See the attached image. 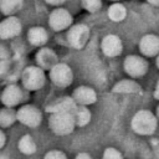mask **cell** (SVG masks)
Wrapping results in <instances>:
<instances>
[{
	"label": "cell",
	"instance_id": "10",
	"mask_svg": "<svg viewBox=\"0 0 159 159\" xmlns=\"http://www.w3.org/2000/svg\"><path fill=\"white\" fill-rule=\"evenodd\" d=\"M72 99L77 106L88 107L97 102V92L89 86H78L72 92Z\"/></svg>",
	"mask_w": 159,
	"mask_h": 159
},
{
	"label": "cell",
	"instance_id": "22",
	"mask_svg": "<svg viewBox=\"0 0 159 159\" xmlns=\"http://www.w3.org/2000/svg\"><path fill=\"white\" fill-rule=\"evenodd\" d=\"M16 111L12 108H0V128H9L16 122Z\"/></svg>",
	"mask_w": 159,
	"mask_h": 159
},
{
	"label": "cell",
	"instance_id": "1",
	"mask_svg": "<svg viewBox=\"0 0 159 159\" xmlns=\"http://www.w3.org/2000/svg\"><path fill=\"white\" fill-rule=\"evenodd\" d=\"M157 125H158V119L155 114L148 109L138 111L130 120L132 130L139 135H152L155 132Z\"/></svg>",
	"mask_w": 159,
	"mask_h": 159
},
{
	"label": "cell",
	"instance_id": "26",
	"mask_svg": "<svg viewBox=\"0 0 159 159\" xmlns=\"http://www.w3.org/2000/svg\"><path fill=\"white\" fill-rule=\"evenodd\" d=\"M5 144H6V134H5V132L0 128V150L5 147Z\"/></svg>",
	"mask_w": 159,
	"mask_h": 159
},
{
	"label": "cell",
	"instance_id": "33",
	"mask_svg": "<svg viewBox=\"0 0 159 159\" xmlns=\"http://www.w3.org/2000/svg\"><path fill=\"white\" fill-rule=\"evenodd\" d=\"M112 1H114V2H118V1H119V0H112Z\"/></svg>",
	"mask_w": 159,
	"mask_h": 159
},
{
	"label": "cell",
	"instance_id": "4",
	"mask_svg": "<svg viewBox=\"0 0 159 159\" xmlns=\"http://www.w3.org/2000/svg\"><path fill=\"white\" fill-rule=\"evenodd\" d=\"M16 119L27 128H37L42 122V113L34 104H24L16 111Z\"/></svg>",
	"mask_w": 159,
	"mask_h": 159
},
{
	"label": "cell",
	"instance_id": "27",
	"mask_svg": "<svg viewBox=\"0 0 159 159\" xmlns=\"http://www.w3.org/2000/svg\"><path fill=\"white\" fill-rule=\"evenodd\" d=\"M75 159H93V158L91 157V154H88V153H86V152H81V153H78V154L75 157Z\"/></svg>",
	"mask_w": 159,
	"mask_h": 159
},
{
	"label": "cell",
	"instance_id": "12",
	"mask_svg": "<svg viewBox=\"0 0 159 159\" xmlns=\"http://www.w3.org/2000/svg\"><path fill=\"white\" fill-rule=\"evenodd\" d=\"M101 50L107 57H117L122 53V50H123L122 40L117 35L109 34L102 39Z\"/></svg>",
	"mask_w": 159,
	"mask_h": 159
},
{
	"label": "cell",
	"instance_id": "7",
	"mask_svg": "<svg viewBox=\"0 0 159 159\" xmlns=\"http://www.w3.org/2000/svg\"><path fill=\"white\" fill-rule=\"evenodd\" d=\"M22 99H24V89L16 83L7 84L0 93V101L4 104V107L7 108H14L19 106L22 102Z\"/></svg>",
	"mask_w": 159,
	"mask_h": 159
},
{
	"label": "cell",
	"instance_id": "28",
	"mask_svg": "<svg viewBox=\"0 0 159 159\" xmlns=\"http://www.w3.org/2000/svg\"><path fill=\"white\" fill-rule=\"evenodd\" d=\"M47 4L50 5H53V6H58V5H62L66 0H45Z\"/></svg>",
	"mask_w": 159,
	"mask_h": 159
},
{
	"label": "cell",
	"instance_id": "2",
	"mask_svg": "<svg viewBox=\"0 0 159 159\" xmlns=\"http://www.w3.org/2000/svg\"><path fill=\"white\" fill-rule=\"evenodd\" d=\"M20 80L25 89L30 92H35L41 89L45 86L46 75H45V71L39 66H27L22 70Z\"/></svg>",
	"mask_w": 159,
	"mask_h": 159
},
{
	"label": "cell",
	"instance_id": "29",
	"mask_svg": "<svg viewBox=\"0 0 159 159\" xmlns=\"http://www.w3.org/2000/svg\"><path fill=\"white\" fill-rule=\"evenodd\" d=\"M153 96L155 99H159V78L157 81V84H155V88H154V92H153Z\"/></svg>",
	"mask_w": 159,
	"mask_h": 159
},
{
	"label": "cell",
	"instance_id": "23",
	"mask_svg": "<svg viewBox=\"0 0 159 159\" xmlns=\"http://www.w3.org/2000/svg\"><path fill=\"white\" fill-rule=\"evenodd\" d=\"M82 6L88 12H97L102 7L101 0H82Z\"/></svg>",
	"mask_w": 159,
	"mask_h": 159
},
{
	"label": "cell",
	"instance_id": "20",
	"mask_svg": "<svg viewBox=\"0 0 159 159\" xmlns=\"http://www.w3.org/2000/svg\"><path fill=\"white\" fill-rule=\"evenodd\" d=\"M22 7V0H0V12L6 16H14Z\"/></svg>",
	"mask_w": 159,
	"mask_h": 159
},
{
	"label": "cell",
	"instance_id": "8",
	"mask_svg": "<svg viewBox=\"0 0 159 159\" xmlns=\"http://www.w3.org/2000/svg\"><path fill=\"white\" fill-rule=\"evenodd\" d=\"M89 39V29L84 24H77L67 31V41L75 48H82Z\"/></svg>",
	"mask_w": 159,
	"mask_h": 159
},
{
	"label": "cell",
	"instance_id": "11",
	"mask_svg": "<svg viewBox=\"0 0 159 159\" xmlns=\"http://www.w3.org/2000/svg\"><path fill=\"white\" fill-rule=\"evenodd\" d=\"M22 30L21 21L16 16H6L0 21V39L7 40L20 35Z\"/></svg>",
	"mask_w": 159,
	"mask_h": 159
},
{
	"label": "cell",
	"instance_id": "25",
	"mask_svg": "<svg viewBox=\"0 0 159 159\" xmlns=\"http://www.w3.org/2000/svg\"><path fill=\"white\" fill-rule=\"evenodd\" d=\"M43 159H68L67 154L61 149H51L45 155Z\"/></svg>",
	"mask_w": 159,
	"mask_h": 159
},
{
	"label": "cell",
	"instance_id": "15",
	"mask_svg": "<svg viewBox=\"0 0 159 159\" xmlns=\"http://www.w3.org/2000/svg\"><path fill=\"white\" fill-rule=\"evenodd\" d=\"M139 50L145 57H154L159 55V37L153 34L144 35L139 41Z\"/></svg>",
	"mask_w": 159,
	"mask_h": 159
},
{
	"label": "cell",
	"instance_id": "17",
	"mask_svg": "<svg viewBox=\"0 0 159 159\" xmlns=\"http://www.w3.org/2000/svg\"><path fill=\"white\" fill-rule=\"evenodd\" d=\"M112 92L113 93H138L140 92V86L137 81L127 78L117 82L113 86Z\"/></svg>",
	"mask_w": 159,
	"mask_h": 159
},
{
	"label": "cell",
	"instance_id": "14",
	"mask_svg": "<svg viewBox=\"0 0 159 159\" xmlns=\"http://www.w3.org/2000/svg\"><path fill=\"white\" fill-rule=\"evenodd\" d=\"M35 60H36V63H37L36 66H39V67L42 68L43 71H45V70H48V71H50L55 65L58 63V57H57V55L55 53L53 50H51V48H48V47H41V48L37 51Z\"/></svg>",
	"mask_w": 159,
	"mask_h": 159
},
{
	"label": "cell",
	"instance_id": "9",
	"mask_svg": "<svg viewBox=\"0 0 159 159\" xmlns=\"http://www.w3.org/2000/svg\"><path fill=\"white\" fill-rule=\"evenodd\" d=\"M72 15L63 7H57L51 11L48 16V25L55 31H62L71 26Z\"/></svg>",
	"mask_w": 159,
	"mask_h": 159
},
{
	"label": "cell",
	"instance_id": "16",
	"mask_svg": "<svg viewBox=\"0 0 159 159\" xmlns=\"http://www.w3.org/2000/svg\"><path fill=\"white\" fill-rule=\"evenodd\" d=\"M47 31L41 26H34L27 31V41L36 47H41L47 42Z\"/></svg>",
	"mask_w": 159,
	"mask_h": 159
},
{
	"label": "cell",
	"instance_id": "3",
	"mask_svg": "<svg viewBox=\"0 0 159 159\" xmlns=\"http://www.w3.org/2000/svg\"><path fill=\"white\" fill-rule=\"evenodd\" d=\"M48 128L56 135L63 137L71 134L76 123L73 119V113H52L48 117Z\"/></svg>",
	"mask_w": 159,
	"mask_h": 159
},
{
	"label": "cell",
	"instance_id": "34",
	"mask_svg": "<svg viewBox=\"0 0 159 159\" xmlns=\"http://www.w3.org/2000/svg\"><path fill=\"white\" fill-rule=\"evenodd\" d=\"M0 93H1V92H0Z\"/></svg>",
	"mask_w": 159,
	"mask_h": 159
},
{
	"label": "cell",
	"instance_id": "31",
	"mask_svg": "<svg viewBox=\"0 0 159 159\" xmlns=\"http://www.w3.org/2000/svg\"><path fill=\"white\" fill-rule=\"evenodd\" d=\"M155 117H157V119L159 120V106L157 107V113H155Z\"/></svg>",
	"mask_w": 159,
	"mask_h": 159
},
{
	"label": "cell",
	"instance_id": "18",
	"mask_svg": "<svg viewBox=\"0 0 159 159\" xmlns=\"http://www.w3.org/2000/svg\"><path fill=\"white\" fill-rule=\"evenodd\" d=\"M17 149L24 155H32L37 152V144L32 138V135L24 134L17 142Z\"/></svg>",
	"mask_w": 159,
	"mask_h": 159
},
{
	"label": "cell",
	"instance_id": "24",
	"mask_svg": "<svg viewBox=\"0 0 159 159\" xmlns=\"http://www.w3.org/2000/svg\"><path fill=\"white\" fill-rule=\"evenodd\" d=\"M102 159H123V155L117 148L108 147L104 149V152L102 154Z\"/></svg>",
	"mask_w": 159,
	"mask_h": 159
},
{
	"label": "cell",
	"instance_id": "5",
	"mask_svg": "<svg viewBox=\"0 0 159 159\" xmlns=\"http://www.w3.org/2000/svg\"><path fill=\"white\" fill-rule=\"evenodd\" d=\"M48 76H50L51 82L58 88H66L73 81L72 68L67 63H63V62H58L57 65H55L48 71Z\"/></svg>",
	"mask_w": 159,
	"mask_h": 159
},
{
	"label": "cell",
	"instance_id": "30",
	"mask_svg": "<svg viewBox=\"0 0 159 159\" xmlns=\"http://www.w3.org/2000/svg\"><path fill=\"white\" fill-rule=\"evenodd\" d=\"M147 1L154 6H159V0H147Z\"/></svg>",
	"mask_w": 159,
	"mask_h": 159
},
{
	"label": "cell",
	"instance_id": "6",
	"mask_svg": "<svg viewBox=\"0 0 159 159\" xmlns=\"http://www.w3.org/2000/svg\"><path fill=\"white\" fill-rule=\"evenodd\" d=\"M148 67H149V65H148L147 60H144L143 57L137 56V55L127 56L123 62V68H124L125 73L132 78L143 77L148 72Z\"/></svg>",
	"mask_w": 159,
	"mask_h": 159
},
{
	"label": "cell",
	"instance_id": "13",
	"mask_svg": "<svg viewBox=\"0 0 159 159\" xmlns=\"http://www.w3.org/2000/svg\"><path fill=\"white\" fill-rule=\"evenodd\" d=\"M77 104L72 99L71 96H63L60 98H56L53 102L46 106V112L52 114V113H73L76 109Z\"/></svg>",
	"mask_w": 159,
	"mask_h": 159
},
{
	"label": "cell",
	"instance_id": "19",
	"mask_svg": "<svg viewBox=\"0 0 159 159\" xmlns=\"http://www.w3.org/2000/svg\"><path fill=\"white\" fill-rule=\"evenodd\" d=\"M91 118H92V113L88 109V107H84V106L76 107L73 112V119H75L76 127H80V128L86 127L91 122Z\"/></svg>",
	"mask_w": 159,
	"mask_h": 159
},
{
	"label": "cell",
	"instance_id": "21",
	"mask_svg": "<svg viewBox=\"0 0 159 159\" xmlns=\"http://www.w3.org/2000/svg\"><path fill=\"white\" fill-rule=\"evenodd\" d=\"M127 16V9L120 2H113L108 7V17L114 22H120Z\"/></svg>",
	"mask_w": 159,
	"mask_h": 159
},
{
	"label": "cell",
	"instance_id": "32",
	"mask_svg": "<svg viewBox=\"0 0 159 159\" xmlns=\"http://www.w3.org/2000/svg\"><path fill=\"white\" fill-rule=\"evenodd\" d=\"M157 67L159 68V55L157 56Z\"/></svg>",
	"mask_w": 159,
	"mask_h": 159
}]
</instances>
